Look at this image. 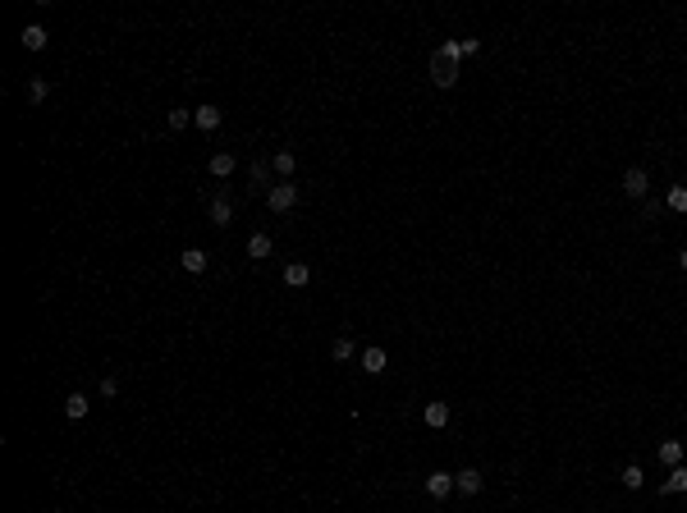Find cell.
<instances>
[{
    "label": "cell",
    "mask_w": 687,
    "mask_h": 513,
    "mask_svg": "<svg viewBox=\"0 0 687 513\" xmlns=\"http://www.w3.org/2000/svg\"><path fill=\"white\" fill-rule=\"evenodd\" d=\"M431 83H436V88H454L458 83V65L445 60V55H431Z\"/></svg>",
    "instance_id": "3"
},
{
    "label": "cell",
    "mask_w": 687,
    "mask_h": 513,
    "mask_svg": "<svg viewBox=\"0 0 687 513\" xmlns=\"http://www.w3.org/2000/svg\"><path fill=\"white\" fill-rule=\"evenodd\" d=\"M454 491H458L454 472H431V477H426V495H431V500H449Z\"/></svg>",
    "instance_id": "5"
},
{
    "label": "cell",
    "mask_w": 687,
    "mask_h": 513,
    "mask_svg": "<svg viewBox=\"0 0 687 513\" xmlns=\"http://www.w3.org/2000/svg\"><path fill=\"white\" fill-rule=\"evenodd\" d=\"M477 51H481L477 37H454V42H440L436 55H445V60H454V65H458V60H468V55H477Z\"/></svg>",
    "instance_id": "2"
},
{
    "label": "cell",
    "mask_w": 687,
    "mask_h": 513,
    "mask_svg": "<svg viewBox=\"0 0 687 513\" xmlns=\"http://www.w3.org/2000/svg\"><path fill=\"white\" fill-rule=\"evenodd\" d=\"M271 170H275L280 179H289V175L298 170V156L289 152V147H280V152H275V161H271Z\"/></svg>",
    "instance_id": "15"
},
{
    "label": "cell",
    "mask_w": 687,
    "mask_h": 513,
    "mask_svg": "<svg viewBox=\"0 0 687 513\" xmlns=\"http://www.w3.org/2000/svg\"><path fill=\"white\" fill-rule=\"evenodd\" d=\"M623 193H628V197H637V202H642V197L651 193V175H646L642 165H633V170L623 175Z\"/></svg>",
    "instance_id": "4"
},
{
    "label": "cell",
    "mask_w": 687,
    "mask_h": 513,
    "mask_svg": "<svg viewBox=\"0 0 687 513\" xmlns=\"http://www.w3.org/2000/svg\"><path fill=\"white\" fill-rule=\"evenodd\" d=\"M266 207L275 211V216H284V211H294L298 207V184H289V179H280V184L266 193Z\"/></svg>",
    "instance_id": "1"
},
{
    "label": "cell",
    "mask_w": 687,
    "mask_h": 513,
    "mask_svg": "<svg viewBox=\"0 0 687 513\" xmlns=\"http://www.w3.org/2000/svg\"><path fill=\"white\" fill-rule=\"evenodd\" d=\"M179 262H184V271L202 275V271H207V252H202V248H184V257H179Z\"/></svg>",
    "instance_id": "20"
},
{
    "label": "cell",
    "mask_w": 687,
    "mask_h": 513,
    "mask_svg": "<svg viewBox=\"0 0 687 513\" xmlns=\"http://www.w3.org/2000/svg\"><path fill=\"white\" fill-rule=\"evenodd\" d=\"M211 175H216V179H229V175H234V156H229V152H216V156H211Z\"/></svg>",
    "instance_id": "22"
},
{
    "label": "cell",
    "mask_w": 687,
    "mask_h": 513,
    "mask_svg": "<svg viewBox=\"0 0 687 513\" xmlns=\"http://www.w3.org/2000/svg\"><path fill=\"white\" fill-rule=\"evenodd\" d=\"M665 207L678 211V216H687V188H683V184H674V188L665 193Z\"/></svg>",
    "instance_id": "21"
},
{
    "label": "cell",
    "mask_w": 687,
    "mask_h": 513,
    "mask_svg": "<svg viewBox=\"0 0 687 513\" xmlns=\"http://www.w3.org/2000/svg\"><path fill=\"white\" fill-rule=\"evenodd\" d=\"M220 120H225V115H220V106H197V110H193V124H197L202 133L220 129Z\"/></svg>",
    "instance_id": "9"
},
{
    "label": "cell",
    "mask_w": 687,
    "mask_h": 513,
    "mask_svg": "<svg viewBox=\"0 0 687 513\" xmlns=\"http://www.w3.org/2000/svg\"><path fill=\"white\" fill-rule=\"evenodd\" d=\"M271 252H275L271 234H252V239H248V257H252V262H266Z\"/></svg>",
    "instance_id": "14"
},
{
    "label": "cell",
    "mask_w": 687,
    "mask_h": 513,
    "mask_svg": "<svg viewBox=\"0 0 687 513\" xmlns=\"http://www.w3.org/2000/svg\"><path fill=\"white\" fill-rule=\"evenodd\" d=\"M353 353H358V349H353V339H349V335H339L335 344H330V358H335V362H349Z\"/></svg>",
    "instance_id": "23"
},
{
    "label": "cell",
    "mask_w": 687,
    "mask_h": 513,
    "mask_svg": "<svg viewBox=\"0 0 687 513\" xmlns=\"http://www.w3.org/2000/svg\"><path fill=\"white\" fill-rule=\"evenodd\" d=\"M19 42L28 46V51H42V46H46V28H42V23H28V28H23V37H19Z\"/></svg>",
    "instance_id": "19"
},
{
    "label": "cell",
    "mask_w": 687,
    "mask_h": 513,
    "mask_svg": "<svg viewBox=\"0 0 687 513\" xmlns=\"http://www.w3.org/2000/svg\"><path fill=\"white\" fill-rule=\"evenodd\" d=\"M665 495H683L687 491V463H678V468H669V477H665V486H660Z\"/></svg>",
    "instance_id": "11"
},
{
    "label": "cell",
    "mask_w": 687,
    "mask_h": 513,
    "mask_svg": "<svg viewBox=\"0 0 687 513\" xmlns=\"http://www.w3.org/2000/svg\"><path fill=\"white\" fill-rule=\"evenodd\" d=\"M88 408H92V399H88V394H69V399H65V417H69V422H83V417H88Z\"/></svg>",
    "instance_id": "10"
},
{
    "label": "cell",
    "mask_w": 687,
    "mask_h": 513,
    "mask_svg": "<svg viewBox=\"0 0 687 513\" xmlns=\"http://www.w3.org/2000/svg\"><path fill=\"white\" fill-rule=\"evenodd\" d=\"M385 367H390V353H385V349H376V344H371V349L362 353V372H367V376H381Z\"/></svg>",
    "instance_id": "7"
},
{
    "label": "cell",
    "mask_w": 687,
    "mask_h": 513,
    "mask_svg": "<svg viewBox=\"0 0 687 513\" xmlns=\"http://www.w3.org/2000/svg\"><path fill=\"white\" fill-rule=\"evenodd\" d=\"M307 280H312V271H307V262H289V266H284V284H289V289H303Z\"/></svg>",
    "instance_id": "17"
},
{
    "label": "cell",
    "mask_w": 687,
    "mask_h": 513,
    "mask_svg": "<svg viewBox=\"0 0 687 513\" xmlns=\"http://www.w3.org/2000/svg\"><path fill=\"white\" fill-rule=\"evenodd\" d=\"M165 124H170L175 133H179V129H188V124H193V110H179V106H175L170 115H165Z\"/></svg>",
    "instance_id": "24"
},
{
    "label": "cell",
    "mask_w": 687,
    "mask_h": 513,
    "mask_svg": "<svg viewBox=\"0 0 687 513\" xmlns=\"http://www.w3.org/2000/svg\"><path fill=\"white\" fill-rule=\"evenodd\" d=\"M211 225H234V202L229 197H211Z\"/></svg>",
    "instance_id": "12"
},
{
    "label": "cell",
    "mask_w": 687,
    "mask_h": 513,
    "mask_svg": "<svg viewBox=\"0 0 687 513\" xmlns=\"http://www.w3.org/2000/svg\"><path fill=\"white\" fill-rule=\"evenodd\" d=\"M248 179H252V188H266V193H271V161H252L248 165Z\"/></svg>",
    "instance_id": "16"
},
{
    "label": "cell",
    "mask_w": 687,
    "mask_h": 513,
    "mask_svg": "<svg viewBox=\"0 0 687 513\" xmlns=\"http://www.w3.org/2000/svg\"><path fill=\"white\" fill-rule=\"evenodd\" d=\"M655 454H660V463H665V468H678V463L687 459V440H660V449H655Z\"/></svg>",
    "instance_id": "6"
},
{
    "label": "cell",
    "mask_w": 687,
    "mask_h": 513,
    "mask_svg": "<svg viewBox=\"0 0 687 513\" xmlns=\"http://www.w3.org/2000/svg\"><path fill=\"white\" fill-rule=\"evenodd\" d=\"M454 486H458L463 495H477L481 486H486V477H481L477 468H463V472H454Z\"/></svg>",
    "instance_id": "8"
},
{
    "label": "cell",
    "mask_w": 687,
    "mask_h": 513,
    "mask_svg": "<svg viewBox=\"0 0 687 513\" xmlns=\"http://www.w3.org/2000/svg\"><path fill=\"white\" fill-rule=\"evenodd\" d=\"M678 271H683V275H687V248H683V252H678Z\"/></svg>",
    "instance_id": "27"
},
{
    "label": "cell",
    "mask_w": 687,
    "mask_h": 513,
    "mask_svg": "<svg viewBox=\"0 0 687 513\" xmlns=\"http://www.w3.org/2000/svg\"><path fill=\"white\" fill-rule=\"evenodd\" d=\"M101 394H106V399H115V394H120V381H115V376H106V381H101Z\"/></svg>",
    "instance_id": "26"
},
{
    "label": "cell",
    "mask_w": 687,
    "mask_h": 513,
    "mask_svg": "<svg viewBox=\"0 0 687 513\" xmlns=\"http://www.w3.org/2000/svg\"><path fill=\"white\" fill-rule=\"evenodd\" d=\"M619 481L628 486V491H642V486H646V468H642V463H628V468L619 472Z\"/></svg>",
    "instance_id": "18"
},
{
    "label": "cell",
    "mask_w": 687,
    "mask_h": 513,
    "mask_svg": "<svg viewBox=\"0 0 687 513\" xmlns=\"http://www.w3.org/2000/svg\"><path fill=\"white\" fill-rule=\"evenodd\" d=\"M422 422L431 426V431H440V426H449V404H426V408H422Z\"/></svg>",
    "instance_id": "13"
},
{
    "label": "cell",
    "mask_w": 687,
    "mask_h": 513,
    "mask_svg": "<svg viewBox=\"0 0 687 513\" xmlns=\"http://www.w3.org/2000/svg\"><path fill=\"white\" fill-rule=\"evenodd\" d=\"M28 101H33V106H42V101H46V83H42V78L28 83Z\"/></svg>",
    "instance_id": "25"
}]
</instances>
